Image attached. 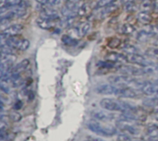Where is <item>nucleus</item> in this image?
I'll use <instances>...</instances> for the list:
<instances>
[{
    "mask_svg": "<svg viewBox=\"0 0 158 141\" xmlns=\"http://www.w3.org/2000/svg\"><path fill=\"white\" fill-rule=\"evenodd\" d=\"M106 60L109 61L118 66H125L127 63H129V59H128V55L121 54V53H118V52H110L106 55Z\"/></svg>",
    "mask_w": 158,
    "mask_h": 141,
    "instance_id": "7",
    "label": "nucleus"
},
{
    "mask_svg": "<svg viewBox=\"0 0 158 141\" xmlns=\"http://www.w3.org/2000/svg\"><path fill=\"white\" fill-rule=\"evenodd\" d=\"M123 42H121L120 39L117 38V37H113L111 38L108 42H107V45L108 47H110L111 49H117V48H121Z\"/></svg>",
    "mask_w": 158,
    "mask_h": 141,
    "instance_id": "22",
    "label": "nucleus"
},
{
    "mask_svg": "<svg viewBox=\"0 0 158 141\" xmlns=\"http://www.w3.org/2000/svg\"><path fill=\"white\" fill-rule=\"evenodd\" d=\"M61 41L64 44H66L67 46H75L76 44H78V40L73 38L72 36L69 35L68 33H66L65 35L62 36Z\"/></svg>",
    "mask_w": 158,
    "mask_h": 141,
    "instance_id": "19",
    "label": "nucleus"
},
{
    "mask_svg": "<svg viewBox=\"0 0 158 141\" xmlns=\"http://www.w3.org/2000/svg\"><path fill=\"white\" fill-rule=\"evenodd\" d=\"M22 107V103H21V101H18L16 103H15V105H14V109H16V110H19V109H20Z\"/></svg>",
    "mask_w": 158,
    "mask_h": 141,
    "instance_id": "30",
    "label": "nucleus"
},
{
    "mask_svg": "<svg viewBox=\"0 0 158 141\" xmlns=\"http://www.w3.org/2000/svg\"><path fill=\"white\" fill-rule=\"evenodd\" d=\"M142 92L147 96H153L158 94V84L152 81H143L141 83L140 87Z\"/></svg>",
    "mask_w": 158,
    "mask_h": 141,
    "instance_id": "12",
    "label": "nucleus"
},
{
    "mask_svg": "<svg viewBox=\"0 0 158 141\" xmlns=\"http://www.w3.org/2000/svg\"><path fill=\"white\" fill-rule=\"evenodd\" d=\"M128 59H129V63L137 65L141 67H146L149 66L154 65V63L148 59V57L141 54H131V55H128Z\"/></svg>",
    "mask_w": 158,
    "mask_h": 141,
    "instance_id": "10",
    "label": "nucleus"
},
{
    "mask_svg": "<svg viewBox=\"0 0 158 141\" xmlns=\"http://www.w3.org/2000/svg\"><path fill=\"white\" fill-rule=\"evenodd\" d=\"M154 6H155V10L158 12V0L156 2V3H155V5H154Z\"/></svg>",
    "mask_w": 158,
    "mask_h": 141,
    "instance_id": "32",
    "label": "nucleus"
},
{
    "mask_svg": "<svg viewBox=\"0 0 158 141\" xmlns=\"http://www.w3.org/2000/svg\"><path fill=\"white\" fill-rule=\"evenodd\" d=\"M137 19L142 22L143 24H149L153 18H152V15L150 14L149 11H146V10H143V11H140L138 14H137Z\"/></svg>",
    "mask_w": 158,
    "mask_h": 141,
    "instance_id": "15",
    "label": "nucleus"
},
{
    "mask_svg": "<svg viewBox=\"0 0 158 141\" xmlns=\"http://www.w3.org/2000/svg\"><path fill=\"white\" fill-rule=\"evenodd\" d=\"M96 91L99 94H103V95H114L117 97L127 98V99H135L139 96L138 91L134 88L117 87L112 84L101 85L96 89Z\"/></svg>",
    "mask_w": 158,
    "mask_h": 141,
    "instance_id": "1",
    "label": "nucleus"
},
{
    "mask_svg": "<svg viewBox=\"0 0 158 141\" xmlns=\"http://www.w3.org/2000/svg\"><path fill=\"white\" fill-rule=\"evenodd\" d=\"M118 141H144L142 138L136 136H130L126 134H121L118 138Z\"/></svg>",
    "mask_w": 158,
    "mask_h": 141,
    "instance_id": "23",
    "label": "nucleus"
},
{
    "mask_svg": "<svg viewBox=\"0 0 158 141\" xmlns=\"http://www.w3.org/2000/svg\"><path fill=\"white\" fill-rule=\"evenodd\" d=\"M117 8H118V6L116 4H112V5L108 6H106L104 8H101L102 10L99 12L100 18H106V17H107L108 15H110L111 13H113Z\"/></svg>",
    "mask_w": 158,
    "mask_h": 141,
    "instance_id": "18",
    "label": "nucleus"
},
{
    "mask_svg": "<svg viewBox=\"0 0 158 141\" xmlns=\"http://www.w3.org/2000/svg\"><path fill=\"white\" fill-rule=\"evenodd\" d=\"M118 70H120L122 73L126 74L127 76L130 77H140L145 75V71L143 67L141 66H121Z\"/></svg>",
    "mask_w": 158,
    "mask_h": 141,
    "instance_id": "11",
    "label": "nucleus"
},
{
    "mask_svg": "<svg viewBox=\"0 0 158 141\" xmlns=\"http://www.w3.org/2000/svg\"><path fill=\"white\" fill-rule=\"evenodd\" d=\"M23 30V26L21 24H13L6 28L1 32V40H6L7 38L18 36Z\"/></svg>",
    "mask_w": 158,
    "mask_h": 141,
    "instance_id": "9",
    "label": "nucleus"
},
{
    "mask_svg": "<svg viewBox=\"0 0 158 141\" xmlns=\"http://www.w3.org/2000/svg\"><path fill=\"white\" fill-rule=\"evenodd\" d=\"M62 0H48V4L46 6H50V7H53V6H56L57 5H59L61 3Z\"/></svg>",
    "mask_w": 158,
    "mask_h": 141,
    "instance_id": "27",
    "label": "nucleus"
},
{
    "mask_svg": "<svg viewBox=\"0 0 158 141\" xmlns=\"http://www.w3.org/2000/svg\"><path fill=\"white\" fill-rule=\"evenodd\" d=\"M92 115H93V117H94L97 120H101V121H107V120L112 119L111 115H107L106 113L100 112V111H95Z\"/></svg>",
    "mask_w": 158,
    "mask_h": 141,
    "instance_id": "21",
    "label": "nucleus"
},
{
    "mask_svg": "<svg viewBox=\"0 0 158 141\" xmlns=\"http://www.w3.org/2000/svg\"><path fill=\"white\" fill-rule=\"evenodd\" d=\"M60 22H61L60 18L52 19V18H44L40 17L36 19L37 26L43 30H51V29L57 28V27H59Z\"/></svg>",
    "mask_w": 158,
    "mask_h": 141,
    "instance_id": "8",
    "label": "nucleus"
},
{
    "mask_svg": "<svg viewBox=\"0 0 158 141\" xmlns=\"http://www.w3.org/2000/svg\"><path fill=\"white\" fill-rule=\"evenodd\" d=\"M100 106L106 111L119 112V113H122V115H127V114L135 112L136 110L139 109L138 106L133 105L130 103L118 101V100H115L111 98L102 99L100 102Z\"/></svg>",
    "mask_w": 158,
    "mask_h": 141,
    "instance_id": "2",
    "label": "nucleus"
},
{
    "mask_svg": "<svg viewBox=\"0 0 158 141\" xmlns=\"http://www.w3.org/2000/svg\"><path fill=\"white\" fill-rule=\"evenodd\" d=\"M109 82L110 84L117 86V87H128V88H134L139 86L141 87L140 81L137 79H133L132 77L127 76V75H117V76H112L109 78Z\"/></svg>",
    "mask_w": 158,
    "mask_h": 141,
    "instance_id": "4",
    "label": "nucleus"
},
{
    "mask_svg": "<svg viewBox=\"0 0 158 141\" xmlns=\"http://www.w3.org/2000/svg\"><path fill=\"white\" fill-rule=\"evenodd\" d=\"M124 53L125 54L127 55H131V54H140L138 48L136 46H134L133 44L131 43H129V42H124L120 48Z\"/></svg>",
    "mask_w": 158,
    "mask_h": 141,
    "instance_id": "16",
    "label": "nucleus"
},
{
    "mask_svg": "<svg viewBox=\"0 0 158 141\" xmlns=\"http://www.w3.org/2000/svg\"><path fill=\"white\" fill-rule=\"evenodd\" d=\"M121 34H125V35H131V34H133L136 30L134 28L133 25H131L129 23H124L122 25L119 26V30H118Z\"/></svg>",
    "mask_w": 158,
    "mask_h": 141,
    "instance_id": "17",
    "label": "nucleus"
},
{
    "mask_svg": "<svg viewBox=\"0 0 158 141\" xmlns=\"http://www.w3.org/2000/svg\"><path fill=\"white\" fill-rule=\"evenodd\" d=\"M1 52H2V54H5V55H14L16 50L13 47H11L10 45H8L7 43L2 42L1 43Z\"/></svg>",
    "mask_w": 158,
    "mask_h": 141,
    "instance_id": "20",
    "label": "nucleus"
},
{
    "mask_svg": "<svg viewBox=\"0 0 158 141\" xmlns=\"http://www.w3.org/2000/svg\"><path fill=\"white\" fill-rule=\"evenodd\" d=\"M10 118L13 120V121H19L20 119H21V115H19V114H17V113H15V114H10Z\"/></svg>",
    "mask_w": 158,
    "mask_h": 141,
    "instance_id": "28",
    "label": "nucleus"
},
{
    "mask_svg": "<svg viewBox=\"0 0 158 141\" xmlns=\"http://www.w3.org/2000/svg\"><path fill=\"white\" fill-rule=\"evenodd\" d=\"M41 17L44 18H52V19H56V18H59V14L58 12L54 9L53 7L50 6H44L42 10H41Z\"/></svg>",
    "mask_w": 158,
    "mask_h": 141,
    "instance_id": "14",
    "label": "nucleus"
},
{
    "mask_svg": "<svg viewBox=\"0 0 158 141\" xmlns=\"http://www.w3.org/2000/svg\"><path fill=\"white\" fill-rule=\"evenodd\" d=\"M146 54L148 56H152V57H154V58H156V59L158 60V48H156V47L149 48L146 51Z\"/></svg>",
    "mask_w": 158,
    "mask_h": 141,
    "instance_id": "25",
    "label": "nucleus"
},
{
    "mask_svg": "<svg viewBox=\"0 0 158 141\" xmlns=\"http://www.w3.org/2000/svg\"><path fill=\"white\" fill-rule=\"evenodd\" d=\"M126 9L130 12H132V11H136L137 9V5L133 2V1H131V2H128L126 4Z\"/></svg>",
    "mask_w": 158,
    "mask_h": 141,
    "instance_id": "26",
    "label": "nucleus"
},
{
    "mask_svg": "<svg viewBox=\"0 0 158 141\" xmlns=\"http://www.w3.org/2000/svg\"><path fill=\"white\" fill-rule=\"evenodd\" d=\"M88 128L94 134L102 137H113L117 134L118 128L104 123H100L99 121H91L88 123Z\"/></svg>",
    "mask_w": 158,
    "mask_h": 141,
    "instance_id": "3",
    "label": "nucleus"
},
{
    "mask_svg": "<svg viewBox=\"0 0 158 141\" xmlns=\"http://www.w3.org/2000/svg\"><path fill=\"white\" fill-rule=\"evenodd\" d=\"M29 65H30V61L28 59H24L21 62L18 63L13 67V69L11 70V72H10V78L11 77H14V76H21V74L28 68Z\"/></svg>",
    "mask_w": 158,
    "mask_h": 141,
    "instance_id": "13",
    "label": "nucleus"
},
{
    "mask_svg": "<svg viewBox=\"0 0 158 141\" xmlns=\"http://www.w3.org/2000/svg\"><path fill=\"white\" fill-rule=\"evenodd\" d=\"M85 141H106V140H104V139H99V138L88 137V138L86 139V140Z\"/></svg>",
    "mask_w": 158,
    "mask_h": 141,
    "instance_id": "29",
    "label": "nucleus"
},
{
    "mask_svg": "<svg viewBox=\"0 0 158 141\" xmlns=\"http://www.w3.org/2000/svg\"><path fill=\"white\" fill-rule=\"evenodd\" d=\"M115 2H116V0H99L94 8L96 10H98V9L104 8L106 6H108L112 4H115Z\"/></svg>",
    "mask_w": 158,
    "mask_h": 141,
    "instance_id": "24",
    "label": "nucleus"
},
{
    "mask_svg": "<svg viewBox=\"0 0 158 141\" xmlns=\"http://www.w3.org/2000/svg\"><path fill=\"white\" fill-rule=\"evenodd\" d=\"M37 3H39L40 5H43V6H47V4H48V0H35Z\"/></svg>",
    "mask_w": 158,
    "mask_h": 141,
    "instance_id": "31",
    "label": "nucleus"
},
{
    "mask_svg": "<svg viewBox=\"0 0 158 141\" xmlns=\"http://www.w3.org/2000/svg\"><path fill=\"white\" fill-rule=\"evenodd\" d=\"M2 42H6L11 47H13L15 50H19V51H26L30 47L29 40L19 35L15 37L7 38L6 40H2Z\"/></svg>",
    "mask_w": 158,
    "mask_h": 141,
    "instance_id": "6",
    "label": "nucleus"
},
{
    "mask_svg": "<svg viewBox=\"0 0 158 141\" xmlns=\"http://www.w3.org/2000/svg\"><path fill=\"white\" fill-rule=\"evenodd\" d=\"M133 121L128 120L126 118H121L118 122V128L122 132V134L130 135V136H140V129L132 124Z\"/></svg>",
    "mask_w": 158,
    "mask_h": 141,
    "instance_id": "5",
    "label": "nucleus"
}]
</instances>
